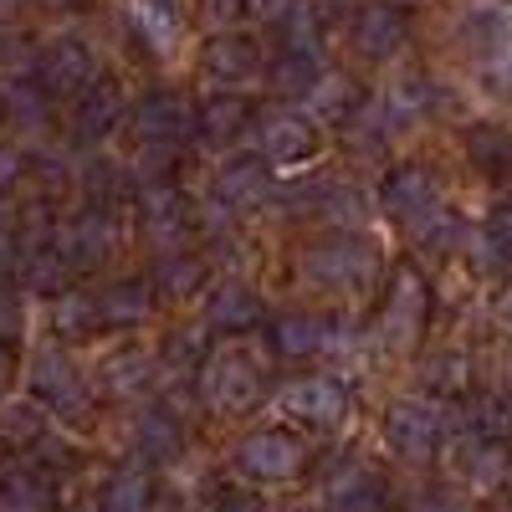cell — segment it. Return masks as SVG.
Segmentation results:
<instances>
[{"label":"cell","mask_w":512,"mask_h":512,"mask_svg":"<svg viewBox=\"0 0 512 512\" xmlns=\"http://www.w3.org/2000/svg\"><path fill=\"white\" fill-rule=\"evenodd\" d=\"M128 103H123V88L113 77H98L88 93L77 98V113H72V139L77 144H103L113 128L123 123Z\"/></svg>","instance_id":"obj_17"},{"label":"cell","mask_w":512,"mask_h":512,"mask_svg":"<svg viewBox=\"0 0 512 512\" xmlns=\"http://www.w3.org/2000/svg\"><path fill=\"white\" fill-rule=\"evenodd\" d=\"M267 164L256 159L251 149H241V154H231V159H221V169H216V200L221 205H231V210H241V205H251V200H262L267 195Z\"/></svg>","instance_id":"obj_21"},{"label":"cell","mask_w":512,"mask_h":512,"mask_svg":"<svg viewBox=\"0 0 512 512\" xmlns=\"http://www.w3.org/2000/svg\"><path fill=\"white\" fill-rule=\"evenodd\" d=\"M405 36H410V11L400 6V0H364V6L349 16V41L369 62L395 57L405 47Z\"/></svg>","instance_id":"obj_13"},{"label":"cell","mask_w":512,"mask_h":512,"mask_svg":"<svg viewBox=\"0 0 512 512\" xmlns=\"http://www.w3.org/2000/svg\"><path fill=\"white\" fill-rule=\"evenodd\" d=\"M93 303H98V328H103V323H139V318L149 313V303H154V287H149L144 277L113 282V287L93 292Z\"/></svg>","instance_id":"obj_26"},{"label":"cell","mask_w":512,"mask_h":512,"mask_svg":"<svg viewBox=\"0 0 512 512\" xmlns=\"http://www.w3.org/2000/svg\"><path fill=\"white\" fill-rule=\"evenodd\" d=\"M52 323L62 333H88V328H98V303L88 292H62L57 308H52Z\"/></svg>","instance_id":"obj_33"},{"label":"cell","mask_w":512,"mask_h":512,"mask_svg":"<svg viewBox=\"0 0 512 512\" xmlns=\"http://www.w3.org/2000/svg\"><path fill=\"white\" fill-rule=\"evenodd\" d=\"M134 128L144 149H175L180 139H190V108L175 98V93H149L139 108H134Z\"/></svg>","instance_id":"obj_18"},{"label":"cell","mask_w":512,"mask_h":512,"mask_svg":"<svg viewBox=\"0 0 512 512\" xmlns=\"http://www.w3.org/2000/svg\"><path fill=\"white\" fill-rule=\"evenodd\" d=\"M410 512H466V502H461L456 492H446V487H431V492H420V497H415Z\"/></svg>","instance_id":"obj_39"},{"label":"cell","mask_w":512,"mask_h":512,"mask_svg":"<svg viewBox=\"0 0 512 512\" xmlns=\"http://www.w3.org/2000/svg\"><path fill=\"white\" fill-rule=\"evenodd\" d=\"M21 169H26V154H21L16 144H6V139H0V190H6V185H16V180H21Z\"/></svg>","instance_id":"obj_41"},{"label":"cell","mask_w":512,"mask_h":512,"mask_svg":"<svg viewBox=\"0 0 512 512\" xmlns=\"http://www.w3.org/2000/svg\"><path fill=\"white\" fill-rule=\"evenodd\" d=\"M200 16H205V26H216V36H221V31H236V21L251 16V0H205Z\"/></svg>","instance_id":"obj_37"},{"label":"cell","mask_w":512,"mask_h":512,"mask_svg":"<svg viewBox=\"0 0 512 512\" xmlns=\"http://www.w3.org/2000/svg\"><path fill=\"white\" fill-rule=\"evenodd\" d=\"M466 384H472V364H466V354H441L431 369H425V390L431 395H461Z\"/></svg>","instance_id":"obj_32"},{"label":"cell","mask_w":512,"mask_h":512,"mask_svg":"<svg viewBox=\"0 0 512 512\" xmlns=\"http://www.w3.org/2000/svg\"><path fill=\"white\" fill-rule=\"evenodd\" d=\"M139 451L154 456V461L175 456V451H180V420L169 415V410H149V415L139 420Z\"/></svg>","instance_id":"obj_31"},{"label":"cell","mask_w":512,"mask_h":512,"mask_svg":"<svg viewBox=\"0 0 512 512\" xmlns=\"http://www.w3.org/2000/svg\"><path fill=\"white\" fill-rule=\"evenodd\" d=\"M6 390H11V354L0 349V395H6Z\"/></svg>","instance_id":"obj_42"},{"label":"cell","mask_w":512,"mask_h":512,"mask_svg":"<svg viewBox=\"0 0 512 512\" xmlns=\"http://www.w3.org/2000/svg\"><path fill=\"white\" fill-rule=\"evenodd\" d=\"M303 103H313V123L318 118H328V123H354L359 118V108H364V93H359V82L349 77V72H323L313 88H308V98Z\"/></svg>","instance_id":"obj_25"},{"label":"cell","mask_w":512,"mask_h":512,"mask_svg":"<svg viewBox=\"0 0 512 512\" xmlns=\"http://www.w3.org/2000/svg\"><path fill=\"white\" fill-rule=\"evenodd\" d=\"M303 272L333 292H364L379 277V246L359 231H333L303 251Z\"/></svg>","instance_id":"obj_4"},{"label":"cell","mask_w":512,"mask_h":512,"mask_svg":"<svg viewBox=\"0 0 512 512\" xmlns=\"http://www.w3.org/2000/svg\"><path fill=\"white\" fill-rule=\"evenodd\" d=\"M0 512H47V487L36 477H6L0 482Z\"/></svg>","instance_id":"obj_34"},{"label":"cell","mask_w":512,"mask_h":512,"mask_svg":"<svg viewBox=\"0 0 512 512\" xmlns=\"http://www.w3.org/2000/svg\"><path fill=\"white\" fill-rule=\"evenodd\" d=\"M26 384H31V405H36V410L47 405L52 415H67V420H77L82 410L93 405L88 379H82V369H77V364L67 359V349H57V344L36 349Z\"/></svg>","instance_id":"obj_8"},{"label":"cell","mask_w":512,"mask_h":512,"mask_svg":"<svg viewBox=\"0 0 512 512\" xmlns=\"http://www.w3.org/2000/svg\"><path fill=\"white\" fill-rule=\"evenodd\" d=\"M308 466V446L287 431H251L236 446V472L246 482H292Z\"/></svg>","instance_id":"obj_11"},{"label":"cell","mask_w":512,"mask_h":512,"mask_svg":"<svg viewBox=\"0 0 512 512\" xmlns=\"http://www.w3.org/2000/svg\"><path fill=\"white\" fill-rule=\"evenodd\" d=\"M128 26L149 52H169L185 31V0H128Z\"/></svg>","instance_id":"obj_20"},{"label":"cell","mask_w":512,"mask_h":512,"mask_svg":"<svg viewBox=\"0 0 512 512\" xmlns=\"http://www.w3.org/2000/svg\"><path fill=\"white\" fill-rule=\"evenodd\" d=\"M338 323L328 313H277L267 323V349L277 359H313L333 344Z\"/></svg>","instance_id":"obj_15"},{"label":"cell","mask_w":512,"mask_h":512,"mask_svg":"<svg viewBox=\"0 0 512 512\" xmlns=\"http://www.w3.org/2000/svg\"><path fill=\"white\" fill-rule=\"evenodd\" d=\"M456 47L492 93H512V6L507 0H472L461 11Z\"/></svg>","instance_id":"obj_1"},{"label":"cell","mask_w":512,"mask_h":512,"mask_svg":"<svg viewBox=\"0 0 512 512\" xmlns=\"http://www.w3.org/2000/svg\"><path fill=\"white\" fill-rule=\"evenodd\" d=\"M98 82V57L88 41L77 36H57L47 41V52H41V67H36V88L47 98H82Z\"/></svg>","instance_id":"obj_12"},{"label":"cell","mask_w":512,"mask_h":512,"mask_svg":"<svg viewBox=\"0 0 512 512\" xmlns=\"http://www.w3.org/2000/svg\"><path fill=\"white\" fill-rule=\"evenodd\" d=\"M139 221H144L149 236H159V241L169 236V241H175V236L190 226V205H185V195H180L175 185L154 180V185L139 190Z\"/></svg>","instance_id":"obj_24"},{"label":"cell","mask_w":512,"mask_h":512,"mask_svg":"<svg viewBox=\"0 0 512 512\" xmlns=\"http://www.w3.org/2000/svg\"><path fill=\"white\" fill-rule=\"evenodd\" d=\"M200 390L221 410H251L267 395V364L256 359L241 338H226L200 359Z\"/></svg>","instance_id":"obj_3"},{"label":"cell","mask_w":512,"mask_h":512,"mask_svg":"<svg viewBox=\"0 0 512 512\" xmlns=\"http://www.w3.org/2000/svg\"><path fill=\"white\" fill-rule=\"evenodd\" d=\"M251 154L262 164H282V169H297V164H313L318 149H323V134L318 123L303 113V108H267L251 118V134H246Z\"/></svg>","instance_id":"obj_7"},{"label":"cell","mask_w":512,"mask_h":512,"mask_svg":"<svg viewBox=\"0 0 512 512\" xmlns=\"http://www.w3.org/2000/svg\"><path fill=\"white\" fill-rule=\"evenodd\" d=\"M477 262L482 272H512V205H497L477 231Z\"/></svg>","instance_id":"obj_30"},{"label":"cell","mask_w":512,"mask_h":512,"mask_svg":"<svg viewBox=\"0 0 512 512\" xmlns=\"http://www.w3.org/2000/svg\"><path fill=\"white\" fill-rule=\"evenodd\" d=\"M108 251H113V221L103 205H88L57 231V256L67 267H98L108 262Z\"/></svg>","instance_id":"obj_16"},{"label":"cell","mask_w":512,"mask_h":512,"mask_svg":"<svg viewBox=\"0 0 512 512\" xmlns=\"http://www.w3.org/2000/svg\"><path fill=\"white\" fill-rule=\"evenodd\" d=\"M461 472L472 487L492 492L512 482V441H487V436H466L461 446Z\"/></svg>","instance_id":"obj_23"},{"label":"cell","mask_w":512,"mask_h":512,"mask_svg":"<svg viewBox=\"0 0 512 512\" xmlns=\"http://www.w3.org/2000/svg\"><path fill=\"white\" fill-rule=\"evenodd\" d=\"M379 205L390 210L410 236L431 241V246H446L456 236L451 226H461V221H451V210L441 205L436 175L425 164H395L390 175H384V185H379Z\"/></svg>","instance_id":"obj_2"},{"label":"cell","mask_w":512,"mask_h":512,"mask_svg":"<svg viewBox=\"0 0 512 512\" xmlns=\"http://www.w3.org/2000/svg\"><path fill=\"white\" fill-rule=\"evenodd\" d=\"M425 323H431V287L415 267H400L390 277V292H384V308H379V349L384 354H415Z\"/></svg>","instance_id":"obj_6"},{"label":"cell","mask_w":512,"mask_h":512,"mask_svg":"<svg viewBox=\"0 0 512 512\" xmlns=\"http://www.w3.org/2000/svg\"><path fill=\"white\" fill-rule=\"evenodd\" d=\"M256 318H262V297H256L246 282H221V287H210V297H205V328H210V333L241 338Z\"/></svg>","instance_id":"obj_19"},{"label":"cell","mask_w":512,"mask_h":512,"mask_svg":"<svg viewBox=\"0 0 512 512\" xmlns=\"http://www.w3.org/2000/svg\"><path fill=\"white\" fill-rule=\"evenodd\" d=\"M451 410L441 400H425V395H410V400H395L379 420V436L400 461H431L446 436H451Z\"/></svg>","instance_id":"obj_5"},{"label":"cell","mask_w":512,"mask_h":512,"mask_svg":"<svg viewBox=\"0 0 512 512\" xmlns=\"http://www.w3.org/2000/svg\"><path fill=\"white\" fill-rule=\"evenodd\" d=\"M26 338V308H21V297L16 292H0V349H16Z\"/></svg>","instance_id":"obj_36"},{"label":"cell","mask_w":512,"mask_h":512,"mask_svg":"<svg viewBox=\"0 0 512 512\" xmlns=\"http://www.w3.org/2000/svg\"><path fill=\"white\" fill-rule=\"evenodd\" d=\"M16 267H21V241H16V226L0 221V282H6Z\"/></svg>","instance_id":"obj_40"},{"label":"cell","mask_w":512,"mask_h":512,"mask_svg":"<svg viewBox=\"0 0 512 512\" xmlns=\"http://www.w3.org/2000/svg\"><path fill=\"white\" fill-rule=\"evenodd\" d=\"M16 6H21V0H0V21H11V16H16Z\"/></svg>","instance_id":"obj_43"},{"label":"cell","mask_w":512,"mask_h":512,"mask_svg":"<svg viewBox=\"0 0 512 512\" xmlns=\"http://www.w3.org/2000/svg\"><path fill=\"white\" fill-rule=\"evenodd\" d=\"M200 277H205V267L195 262V256H175V262H164V267L154 272V287L169 292V297H185V292L200 287Z\"/></svg>","instance_id":"obj_35"},{"label":"cell","mask_w":512,"mask_h":512,"mask_svg":"<svg viewBox=\"0 0 512 512\" xmlns=\"http://www.w3.org/2000/svg\"><path fill=\"white\" fill-rule=\"evenodd\" d=\"M466 154H472V164L492 185L512 180V134H502V128H472L466 134Z\"/></svg>","instance_id":"obj_29"},{"label":"cell","mask_w":512,"mask_h":512,"mask_svg":"<svg viewBox=\"0 0 512 512\" xmlns=\"http://www.w3.org/2000/svg\"><path fill=\"white\" fill-rule=\"evenodd\" d=\"M216 512H267L262 492H251V487H226L216 497Z\"/></svg>","instance_id":"obj_38"},{"label":"cell","mask_w":512,"mask_h":512,"mask_svg":"<svg viewBox=\"0 0 512 512\" xmlns=\"http://www.w3.org/2000/svg\"><path fill=\"white\" fill-rule=\"evenodd\" d=\"M507 318H512V292H507Z\"/></svg>","instance_id":"obj_44"},{"label":"cell","mask_w":512,"mask_h":512,"mask_svg":"<svg viewBox=\"0 0 512 512\" xmlns=\"http://www.w3.org/2000/svg\"><path fill=\"white\" fill-rule=\"evenodd\" d=\"M323 512H384V482L369 466H344L323 487Z\"/></svg>","instance_id":"obj_22"},{"label":"cell","mask_w":512,"mask_h":512,"mask_svg":"<svg viewBox=\"0 0 512 512\" xmlns=\"http://www.w3.org/2000/svg\"><path fill=\"white\" fill-rule=\"evenodd\" d=\"M282 415H292L297 425H308V431H338V425L349 420V384L338 374H303L292 379L287 390L277 395Z\"/></svg>","instance_id":"obj_9"},{"label":"cell","mask_w":512,"mask_h":512,"mask_svg":"<svg viewBox=\"0 0 512 512\" xmlns=\"http://www.w3.org/2000/svg\"><path fill=\"white\" fill-rule=\"evenodd\" d=\"M251 118H256V103L246 93H210L190 108V139H200L205 149H226L251 134Z\"/></svg>","instance_id":"obj_14"},{"label":"cell","mask_w":512,"mask_h":512,"mask_svg":"<svg viewBox=\"0 0 512 512\" xmlns=\"http://www.w3.org/2000/svg\"><path fill=\"white\" fill-rule=\"evenodd\" d=\"M149 374H154V359H149L144 349H118V354H108V359L98 364V390H108V395L144 390Z\"/></svg>","instance_id":"obj_28"},{"label":"cell","mask_w":512,"mask_h":512,"mask_svg":"<svg viewBox=\"0 0 512 512\" xmlns=\"http://www.w3.org/2000/svg\"><path fill=\"white\" fill-rule=\"evenodd\" d=\"M154 502V477L144 466H118L103 482V512H149Z\"/></svg>","instance_id":"obj_27"},{"label":"cell","mask_w":512,"mask_h":512,"mask_svg":"<svg viewBox=\"0 0 512 512\" xmlns=\"http://www.w3.org/2000/svg\"><path fill=\"white\" fill-rule=\"evenodd\" d=\"M200 72H205V82H216V88L241 93L256 77H267V47L246 31H221L200 47Z\"/></svg>","instance_id":"obj_10"}]
</instances>
